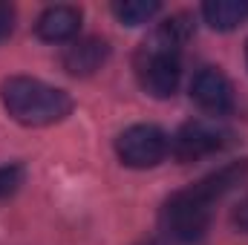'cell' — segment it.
<instances>
[{"mask_svg": "<svg viewBox=\"0 0 248 245\" xmlns=\"http://www.w3.org/2000/svg\"><path fill=\"white\" fill-rule=\"evenodd\" d=\"M228 144V130L211 122H187L179 127V133L170 141V153L179 162H196L205 159Z\"/></svg>", "mask_w": 248, "mask_h": 245, "instance_id": "cell-5", "label": "cell"}, {"mask_svg": "<svg viewBox=\"0 0 248 245\" xmlns=\"http://www.w3.org/2000/svg\"><path fill=\"white\" fill-rule=\"evenodd\" d=\"M162 3L156 0H124V3H113V15L127 23V26H141L147 20H153L159 15Z\"/></svg>", "mask_w": 248, "mask_h": 245, "instance_id": "cell-10", "label": "cell"}, {"mask_svg": "<svg viewBox=\"0 0 248 245\" xmlns=\"http://www.w3.org/2000/svg\"><path fill=\"white\" fill-rule=\"evenodd\" d=\"M0 101L15 122L26 127L58 124L72 113V98L66 90H58L46 81L26 78V75L6 78L0 84Z\"/></svg>", "mask_w": 248, "mask_h": 245, "instance_id": "cell-2", "label": "cell"}, {"mask_svg": "<svg viewBox=\"0 0 248 245\" xmlns=\"http://www.w3.org/2000/svg\"><path fill=\"white\" fill-rule=\"evenodd\" d=\"M168 150H170V138L156 124H133L116 138V153L122 165L136 170L159 165L168 156Z\"/></svg>", "mask_w": 248, "mask_h": 245, "instance_id": "cell-4", "label": "cell"}, {"mask_svg": "<svg viewBox=\"0 0 248 245\" xmlns=\"http://www.w3.org/2000/svg\"><path fill=\"white\" fill-rule=\"evenodd\" d=\"M110 58V46L101 41V38H81L75 41L72 46L63 49V69L75 78H87L93 72H98Z\"/></svg>", "mask_w": 248, "mask_h": 245, "instance_id": "cell-7", "label": "cell"}, {"mask_svg": "<svg viewBox=\"0 0 248 245\" xmlns=\"http://www.w3.org/2000/svg\"><path fill=\"white\" fill-rule=\"evenodd\" d=\"M190 98L205 113L222 116V113H228L234 107V87H231L225 72H219L217 66H205L190 81Z\"/></svg>", "mask_w": 248, "mask_h": 245, "instance_id": "cell-6", "label": "cell"}, {"mask_svg": "<svg viewBox=\"0 0 248 245\" xmlns=\"http://www.w3.org/2000/svg\"><path fill=\"white\" fill-rule=\"evenodd\" d=\"M12 29H15V6L0 0V44L12 35Z\"/></svg>", "mask_w": 248, "mask_h": 245, "instance_id": "cell-12", "label": "cell"}, {"mask_svg": "<svg viewBox=\"0 0 248 245\" xmlns=\"http://www.w3.org/2000/svg\"><path fill=\"white\" fill-rule=\"evenodd\" d=\"M23 168L20 165H3L0 168V199L3 196H12L20 184H23Z\"/></svg>", "mask_w": 248, "mask_h": 245, "instance_id": "cell-11", "label": "cell"}, {"mask_svg": "<svg viewBox=\"0 0 248 245\" xmlns=\"http://www.w3.org/2000/svg\"><path fill=\"white\" fill-rule=\"evenodd\" d=\"M234 222H237L243 231H248V199L240 205V208H237V214H234Z\"/></svg>", "mask_w": 248, "mask_h": 245, "instance_id": "cell-13", "label": "cell"}, {"mask_svg": "<svg viewBox=\"0 0 248 245\" xmlns=\"http://www.w3.org/2000/svg\"><path fill=\"white\" fill-rule=\"evenodd\" d=\"M248 173V162H234L219 168L217 173L199 179L185 190H176L173 196L165 199L162 205V228L179 240V243H196L205 237L208 225H211V214H214V202L222 199L234 184H240Z\"/></svg>", "mask_w": 248, "mask_h": 245, "instance_id": "cell-1", "label": "cell"}, {"mask_svg": "<svg viewBox=\"0 0 248 245\" xmlns=\"http://www.w3.org/2000/svg\"><path fill=\"white\" fill-rule=\"evenodd\" d=\"M136 75L144 92L153 98H170L179 87L182 78V63H179V46L153 32L136 52Z\"/></svg>", "mask_w": 248, "mask_h": 245, "instance_id": "cell-3", "label": "cell"}, {"mask_svg": "<svg viewBox=\"0 0 248 245\" xmlns=\"http://www.w3.org/2000/svg\"><path fill=\"white\" fill-rule=\"evenodd\" d=\"M78 26H81V12L75 6H49L41 12L38 23H35V32L41 41L46 44H63L69 38L78 35Z\"/></svg>", "mask_w": 248, "mask_h": 245, "instance_id": "cell-8", "label": "cell"}, {"mask_svg": "<svg viewBox=\"0 0 248 245\" xmlns=\"http://www.w3.org/2000/svg\"><path fill=\"white\" fill-rule=\"evenodd\" d=\"M205 23L217 32H231L248 17V0H208L202 6Z\"/></svg>", "mask_w": 248, "mask_h": 245, "instance_id": "cell-9", "label": "cell"}, {"mask_svg": "<svg viewBox=\"0 0 248 245\" xmlns=\"http://www.w3.org/2000/svg\"><path fill=\"white\" fill-rule=\"evenodd\" d=\"M141 245H165L162 240H147V243H141Z\"/></svg>", "mask_w": 248, "mask_h": 245, "instance_id": "cell-14", "label": "cell"}, {"mask_svg": "<svg viewBox=\"0 0 248 245\" xmlns=\"http://www.w3.org/2000/svg\"><path fill=\"white\" fill-rule=\"evenodd\" d=\"M246 58H248V44H246Z\"/></svg>", "mask_w": 248, "mask_h": 245, "instance_id": "cell-15", "label": "cell"}]
</instances>
